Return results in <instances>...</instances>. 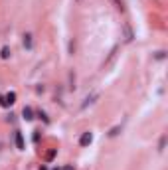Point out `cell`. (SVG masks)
Wrapping results in <instances>:
<instances>
[{
    "label": "cell",
    "instance_id": "cell-12",
    "mask_svg": "<svg viewBox=\"0 0 168 170\" xmlns=\"http://www.w3.org/2000/svg\"><path fill=\"white\" fill-rule=\"evenodd\" d=\"M56 170H60V168H56Z\"/></svg>",
    "mask_w": 168,
    "mask_h": 170
},
{
    "label": "cell",
    "instance_id": "cell-11",
    "mask_svg": "<svg viewBox=\"0 0 168 170\" xmlns=\"http://www.w3.org/2000/svg\"><path fill=\"white\" fill-rule=\"evenodd\" d=\"M40 170H48V168H46V166H42V168H40Z\"/></svg>",
    "mask_w": 168,
    "mask_h": 170
},
{
    "label": "cell",
    "instance_id": "cell-3",
    "mask_svg": "<svg viewBox=\"0 0 168 170\" xmlns=\"http://www.w3.org/2000/svg\"><path fill=\"white\" fill-rule=\"evenodd\" d=\"M14 140H16V146H18L20 150H24V136H22V132H14Z\"/></svg>",
    "mask_w": 168,
    "mask_h": 170
},
{
    "label": "cell",
    "instance_id": "cell-9",
    "mask_svg": "<svg viewBox=\"0 0 168 170\" xmlns=\"http://www.w3.org/2000/svg\"><path fill=\"white\" fill-rule=\"evenodd\" d=\"M117 132H119V127H115V128H113V131H111V132H109V135H111V136H115V135H117Z\"/></svg>",
    "mask_w": 168,
    "mask_h": 170
},
{
    "label": "cell",
    "instance_id": "cell-4",
    "mask_svg": "<svg viewBox=\"0 0 168 170\" xmlns=\"http://www.w3.org/2000/svg\"><path fill=\"white\" fill-rule=\"evenodd\" d=\"M22 115H24V119H26V121H32V119H34V111L30 109V107H24Z\"/></svg>",
    "mask_w": 168,
    "mask_h": 170
},
{
    "label": "cell",
    "instance_id": "cell-5",
    "mask_svg": "<svg viewBox=\"0 0 168 170\" xmlns=\"http://www.w3.org/2000/svg\"><path fill=\"white\" fill-rule=\"evenodd\" d=\"M0 57H2V60H8V57H10V48H2L0 49Z\"/></svg>",
    "mask_w": 168,
    "mask_h": 170
},
{
    "label": "cell",
    "instance_id": "cell-8",
    "mask_svg": "<svg viewBox=\"0 0 168 170\" xmlns=\"http://www.w3.org/2000/svg\"><path fill=\"white\" fill-rule=\"evenodd\" d=\"M38 117H40V119H44V121L48 123V117H46V113H42V111H40V113H38Z\"/></svg>",
    "mask_w": 168,
    "mask_h": 170
},
{
    "label": "cell",
    "instance_id": "cell-10",
    "mask_svg": "<svg viewBox=\"0 0 168 170\" xmlns=\"http://www.w3.org/2000/svg\"><path fill=\"white\" fill-rule=\"evenodd\" d=\"M64 170H73V166H65V168H64Z\"/></svg>",
    "mask_w": 168,
    "mask_h": 170
},
{
    "label": "cell",
    "instance_id": "cell-2",
    "mask_svg": "<svg viewBox=\"0 0 168 170\" xmlns=\"http://www.w3.org/2000/svg\"><path fill=\"white\" fill-rule=\"evenodd\" d=\"M91 140H93V135H91V132H83V135H81V140H79V144H81V146H89Z\"/></svg>",
    "mask_w": 168,
    "mask_h": 170
},
{
    "label": "cell",
    "instance_id": "cell-1",
    "mask_svg": "<svg viewBox=\"0 0 168 170\" xmlns=\"http://www.w3.org/2000/svg\"><path fill=\"white\" fill-rule=\"evenodd\" d=\"M16 103V93H6V95H0V105L2 107H10Z\"/></svg>",
    "mask_w": 168,
    "mask_h": 170
},
{
    "label": "cell",
    "instance_id": "cell-6",
    "mask_svg": "<svg viewBox=\"0 0 168 170\" xmlns=\"http://www.w3.org/2000/svg\"><path fill=\"white\" fill-rule=\"evenodd\" d=\"M24 45H26L28 49L32 48V36H30V34H26V36H24Z\"/></svg>",
    "mask_w": 168,
    "mask_h": 170
},
{
    "label": "cell",
    "instance_id": "cell-7",
    "mask_svg": "<svg viewBox=\"0 0 168 170\" xmlns=\"http://www.w3.org/2000/svg\"><path fill=\"white\" fill-rule=\"evenodd\" d=\"M53 156H56V150H53V148H52V150H48V152H46V160H52Z\"/></svg>",
    "mask_w": 168,
    "mask_h": 170
}]
</instances>
